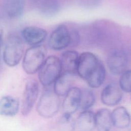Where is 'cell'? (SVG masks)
<instances>
[{
    "instance_id": "ba28073f",
    "label": "cell",
    "mask_w": 131,
    "mask_h": 131,
    "mask_svg": "<svg viewBox=\"0 0 131 131\" xmlns=\"http://www.w3.org/2000/svg\"><path fill=\"white\" fill-rule=\"evenodd\" d=\"M38 93V82L35 79L29 80L25 85L23 94L21 107V113L23 115H27L31 111L37 100Z\"/></svg>"
},
{
    "instance_id": "3957f363",
    "label": "cell",
    "mask_w": 131,
    "mask_h": 131,
    "mask_svg": "<svg viewBox=\"0 0 131 131\" xmlns=\"http://www.w3.org/2000/svg\"><path fill=\"white\" fill-rule=\"evenodd\" d=\"M46 50L41 45L32 46L25 52L23 60V68L28 74H34L41 68L45 60Z\"/></svg>"
},
{
    "instance_id": "6da1fadb",
    "label": "cell",
    "mask_w": 131,
    "mask_h": 131,
    "mask_svg": "<svg viewBox=\"0 0 131 131\" xmlns=\"http://www.w3.org/2000/svg\"><path fill=\"white\" fill-rule=\"evenodd\" d=\"M24 52V43L17 34H10L6 40L3 52V60L9 67L18 64Z\"/></svg>"
},
{
    "instance_id": "8fae6325",
    "label": "cell",
    "mask_w": 131,
    "mask_h": 131,
    "mask_svg": "<svg viewBox=\"0 0 131 131\" xmlns=\"http://www.w3.org/2000/svg\"><path fill=\"white\" fill-rule=\"evenodd\" d=\"M21 36L24 41L29 45H39L46 39L47 32L46 30L36 26H28L21 31Z\"/></svg>"
},
{
    "instance_id": "83f0119b",
    "label": "cell",
    "mask_w": 131,
    "mask_h": 131,
    "mask_svg": "<svg viewBox=\"0 0 131 131\" xmlns=\"http://www.w3.org/2000/svg\"><path fill=\"white\" fill-rule=\"evenodd\" d=\"M110 131H117V130H110Z\"/></svg>"
},
{
    "instance_id": "44dd1931",
    "label": "cell",
    "mask_w": 131,
    "mask_h": 131,
    "mask_svg": "<svg viewBox=\"0 0 131 131\" xmlns=\"http://www.w3.org/2000/svg\"><path fill=\"white\" fill-rule=\"evenodd\" d=\"M95 102V96L93 92L89 89L81 90L80 106L82 111L89 110Z\"/></svg>"
},
{
    "instance_id": "ffe728a7",
    "label": "cell",
    "mask_w": 131,
    "mask_h": 131,
    "mask_svg": "<svg viewBox=\"0 0 131 131\" xmlns=\"http://www.w3.org/2000/svg\"><path fill=\"white\" fill-rule=\"evenodd\" d=\"M59 8L58 0H43L40 6V11L43 15L51 17L58 13Z\"/></svg>"
},
{
    "instance_id": "603a6c76",
    "label": "cell",
    "mask_w": 131,
    "mask_h": 131,
    "mask_svg": "<svg viewBox=\"0 0 131 131\" xmlns=\"http://www.w3.org/2000/svg\"><path fill=\"white\" fill-rule=\"evenodd\" d=\"M119 86L123 92L131 93V69L126 70L120 75Z\"/></svg>"
},
{
    "instance_id": "8992f818",
    "label": "cell",
    "mask_w": 131,
    "mask_h": 131,
    "mask_svg": "<svg viewBox=\"0 0 131 131\" xmlns=\"http://www.w3.org/2000/svg\"><path fill=\"white\" fill-rule=\"evenodd\" d=\"M127 64V56L124 51L115 49L110 52L107 58V64L112 74L121 75L126 70Z\"/></svg>"
},
{
    "instance_id": "30bf717a",
    "label": "cell",
    "mask_w": 131,
    "mask_h": 131,
    "mask_svg": "<svg viewBox=\"0 0 131 131\" xmlns=\"http://www.w3.org/2000/svg\"><path fill=\"white\" fill-rule=\"evenodd\" d=\"M64 97L62 105L63 113L72 115L79 108L81 90L77 87H72Z\"/></svg>"
},
{
    "instance_id": "4316f807",
    "label": "cell",
    "mask_w": 131,
    "mask_h": 131,
    "mask_svg": "<svg viewBox=\"0 0 131 131\" xmlns=\"http://www.w3.org/2000/svg\"><path fill=\"white\" fill-rule=\"evenodd\" d=\"M126 131H131V125L128 127V128L127 129V130Z\"/></svg>"
},
{
    "instance_id": "9a60e30c",
    "label": "cell",
    "mask_w": 131,
    "mask_h": 131,
    "mask_svg": "<svg viewBox=\"0 0 131 131\" xmlns=\"http://www.w3.org/2000/svg\"><path fill=\"white\" fill-rule=\"evenodd\" d=\"M113 126L120 129L128 127L131 122L130 115L124 106L115 108L111 112Z\"/></svg>"
},
{
    "instance_id": "9c48e42d",
    "label": "cell",
    "mask_w": 131,
    "mask_h": 131,
    "mask_svg": "<svg viewBox=\"0 0 131 131\" xmlns=\"http://www.w3.org/2000/svg\"><path fill=\"white\" fill-rule=\"evenodd\" d=\"M123 97V91L120 86L115 83L107 84L102 90L100 98L105 105L113 106L117 105Z\"/></svg>"
},
{
    "instance_id": "484cf974",
    "label": "cell",
    "mask_w": 131,
    "mask_h": 131,
    "mask_svg": "<svg viewBox=\"0 0 131 131\" xmlns=\"http://www.w3.org/2000/svg\"><path fill=\"white\" fill-rule=\"evenodd\" d=\"M3 42V33L2 30H0V57H1V50Z\"/></svg>"
},
{
    "instance_id": "ac0fdd59",
    "label": "cell",
    "mask_w": 131,
    "mask_h": 131,
    "mask_svg": "<svg viewBox=\"0 0 131 131\" xmlns=\"http://www.w3.org/2000/svg\"><path fill=\"white\" fill-rule=\"evenodd\" d=\"M4 8L8 17L16 19L23 13L25 8V0H5Z\"/></svg>"
},
{
    "instance_id": "e0dca14e",
    "label": "cell",
    "mask_w": 131,
    "mask_h": 131,
    "mask_svg": "<svg viewBox=\"0 0 131 131\" xmlns=\"http://www.w3.org/2000/svg\"><path fill=\"white\" fill-rule=\"evenodd\" d=\"M76 125L80 131H92L95 128V114L89 110L82 111L77 117Z\"/></svg>"
},
{
    "instance_id": "52a82bcc",
    "label": "cell",
    "mask_w": 131,
    "mask_h": 131,
    "mask_svg": "<svg viewBox=\"0 0 131 131\" xmlns=\"http://www.w3.org/2000/svg\"><path fill=\"white\" fill-rule=\"evenodd\" d=\"M71 43L70 31L64 25H60L51 34L49 39L50 47L58 51L69 47Z\"/></svg>"
},
{
    "instance_id": "cb8c5ba5",
    "label": "cell",
    "mask_w": 131,
    "mask_h": 131,
    "mask_svg": "<svg viewBox=\"0 0 131 131\" xmlns=\"http://www.w3.org/2000/svg\"><path fill=\"white\" fill-rule=\"evenodd\" d=\"M101 0H79L80 4L84 7L90 8L97 6Z\"/></svg>"
},
{
    "instance_id": "d4e9b609",
    "label": "cell",
    "mask_w": 131,
    "mask_h": 131,
    "mask_svg": "<svg viewBox=\"0 0 131 131\" xmlns=\"http://www.w3.org/2000/svg\"><path fill=\"white\" fill-rule=\"evenodd\" d=\"M70 34H71L70 45L76 46V45L78 43V41L79 40V35L78 33L75 31H70Z\"/></svg>"
},
{
    "instance_id": "d6986e66",
    "label": "cell",
    "mask_w": 131,
    "mask_h": 131,
    "mask_svg": "<svg viewBox=\"0 0 131 131\" xmlns=\"http://www.w3.org/2000/svg\"><path fill=\"white\" fill-rule=\"evenodd\" d=\"M105 69L101 63L97 70L85 81L91 88H98L105 80Z\"/></svg>"
},
{
    "instance_id": "5b68a950",
    "label": "cell",
    "mask_w": 131,
    "mask_h": 131,
    "mask_svg": "<svg viewBox=\"0 0 131 131\" xmlns=\"http://www.w3.org/2000/svg\"><path fill=\"white\" fill-rule=\"evenodd\" d=\"M101 62L92 53L85 52L79 55L77 74L86 80L98 68Z\"/></svg>"
},
{
    "instance_id": "7402d4cb",
    "label": "cell",
    "mask_w": 131,
    "mask_h": 131,
    "mask_svg": "<svg viewBox=\"0 0 131 131\" xmlns=\"http://www.w3.org/2000/svg\"><path fill=\"white\" fill-rule=\"evenodd\" d=\"M58 124L59 131H74L76 122L72 115L63 114Z\"/></svg>"
},
{
    "instance_id": "5bb4252c",
    "label": "cell",
    "mask_w": 131,
    "mask_h": 131,
    "mask_svg": "<svg viewBox=\"0 0 131 131\" xmlns=\"http://www.w3.org/2000/svg\"><path fill=\"white\" fill-rule=\"evenodd\" d=\"M19 102L17 98L5 96L0 99V115L7 117L15 116L18 112Z\"/></svg>"
},
{
    "instance_id": "7a4b0ae2",
    "label": "cell",
    "mask_w": 131,
    "mask_h": 131,
    "mask_svg": "<svg viewBox=\"0 0 131 131\" xmlns=\"http://www.w3.org/2000/svg\"><path fill=\"white\" fill-rule=\"evenodd\" d=\"M62 72L60 59L55 56H50L45 60L38 71V79L44 86L54 83Z\"/></svg>"
},
{
    "instance_id": "4fadbf2b",
    "label": "cell",
    "mask_w": 131,
    "mask_h": 131,
    "mask_svg": "<svg viewBox=\"0 0 131 131\" xmlns=\"http://www.w3.org/2000/svg\"><path fill=\"white\" fill-rule=\"evenodd\" d=\"M73 76L74 75L62 72L54 82V92L59 97L64 96L72 88Z\"/></svg>"
},
{
    "instance_id": "2e32d148",
    "label": "cell",
    "mask_w": 131,
    "mask_h": 131,
    "mask_svg": "<svg viewBox=\"0 0 131 131\" xmlns=\"http://www.w3.org/2000/svg\"><path fill=\"white\" fill-rule=\"evenodd\" d=\"M95 128L98 131H110L113 126L111 112L105 108L99 109L95 114Z\"/></svg>"
},
{
    "instance_id": "7c38bea8",
    "label": "cell",
    "mask_w": 131,
    "mask_h": 131,
    "mask_svg": "<svg viewBox=\"0 0 131 131\" xmlns=\"http://www.w3.org/2000/svg\"><path fill=\"white\" fill-rule=\"evenodd\" d=\"M79 55L78 53L74 50H68L63 52L60 59L62 72L74 75L77 74Z\"/></svg>"
},
{
    "instance_id": "277c9868",
    "label": "cell",
    "mask_w": 131,
    "mask_h": 131,
    "mask_svg": "<svg viewBox=\"0 0 131 131\" xmlns=\"http://www.w3.org/2000/svg\"><path fill=\"white\" fill-rule=\"evenodd\" d=\"M60 104L59 96L53 90H47L40 96L37 104L36 110L41 117L50 118L58 113Z\"/></svg>"
}]
</instances>
